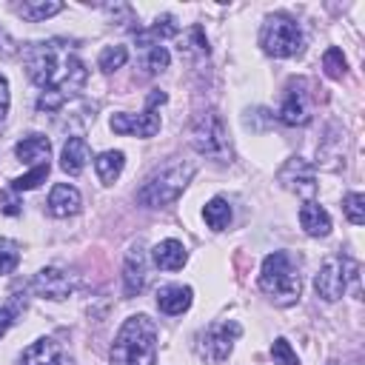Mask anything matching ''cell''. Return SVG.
Returning a JSON list of instances; mask_svg holds the SVG:
<instances>
[{"label": "cell", "mask_w": 365, "mask_h": 365, "mask_svg": "<svg viewBox=\"0 0 365 365\" xmlns=\"http://www.w3.org/2000/svg\"><path fill=\"white\" fill-rule=\"evenodd\" d=\"M26 71H29V80L34 86L60 97L63 103L71 94H77L88 80V71H86L83 60L74 54V48L66 40L34 43L26 51Z\"/></svg>", "instance_id": "cell-1"}, {"label": "cell", "mask_w": 365, "mask_h": 365, "mask_svg": "<svg viewBox=\"0 0 365 365\" xmlns=\"http://www.w3.org/2000/svg\"><path fill=\"white\" fill-rule=\"evenodd\" d=\"M157 359V325L145 314L128 317L114 342H111V365H154Z\"/></svg>", "instance_id": "cell-2"}, {"label": "cell", "mask_w": 365, "mask_h": 365, "mask_svg": "<svg viewBox=\"0 0 365 365\" xmlns=\"http://www.w3.org/2000/svg\"><path fill=\"white\" fill-rule=\"evenodd\" d=\"M194 171H197L194 163H182V160L168 163L165 168L154 171L143 182V188L137 191V202L145 205V208H165V205L177 202L180 194L185 191V185L191 182Z\"/></svg>", "instance_id": "cell-3"}, {"label": "cell", "mask_w": 365, "mask_h": 365, "mask_svg": "<svg viewBox=\"0 0 365 365\" xmlns=\"http://www.w3.org/2000/svg\"><path fill=\"white\" fill-rule=\"evenodd\" d=\"M259 288L277 299L279 305H291L299 299V288H302V279H299V268L294 262V257L288 251H274L262 259V268H259Z\"/></svg>", "instance_id": "cell-4"}, {"label": "cell", "mask_w": 365, "mask_h": 365, "mask_svg": "<svg viewBox=\"0 0 365 365\" xmlns=\"http://www.w3.org/2000/svg\"><path fill=\"white\" fill-rule=\"evenodd\" d=\"M302 29L297 26L294 17L277 11V14H268L262 29H259V46L265 54L271 57H294L302 51Z\"/></svg>", "instance_id": "cell-5"}, {"label": "cell", "mask_w": 365, "mask_h": 365, "mask_svg": "<svg viewBox=\"0 0 365 365\" xmlns=\"http://www.w3.org/2000/svg\"><path fill=\"white\" fill-rule=\"evenodd\" d=\"M191 145L197 154L217 160V163H228L231 160V143H228V128L222 123V117L217 111H202L194 125H191Z\"/></svg>", "instance_id": "cell-6"}, {"label": "cell", "mask_w": 365, "mask_h": 365, "mask_svg": "<svg viewBox=\"0 0 365 365\" xmlns=\"http://www.w3.org/2000/svg\"><path fill=\"white\" fill-rule=\"evenodd\" d=\"M165 100H168L165 91L154 88V91L148 94L145 108H143L140 114H125V111L114 114V117H111V131H114V134H128V137H143V140L154 137V134L160 131V111H157V108H160Z\"/></svg>", "instance_id": "cell-7"}, {"label": "cell", "mask_w": 365, "mask_h": 365, "mask_svg": "<svg viewBox=\"0 0 365 365\" xmlns=\"http://www.w3.org/2000/svg\"><path fill=\"white\" fill-rule=\"evenodd\" d=\"M356 279V262L348 259V257H328L322 265H319V274L314 279V288L322 299L334 302L345 294L348 288V279Z\"/></svg>", "instance_id": "cell-8"}, {"label": "cell", "mask_w": 365, "mask_h": 365, "mask_svg": "<svg viewBox=\"0 0 365 365\" xmlns=\"http://www.w3.org/2000/svg\"><path fill=\"white\" fill-rule=\"evenodd\" d=\"M240 334H242V325L240 322H217V325H208L200 334L197 351H200V356H205L211 362H222V359H228V354L234 348V339Z\"/></svg>", "instance_id": "cell-9"}, {"label": "cell", "mask_w": 365, "mask_h": 365, "mask_svg": "<svg viewBox=\"0 0 365 365\" xmlns=\"http://www.w3.org/2000/svg\"><path fill=\"white\" fill-rule=\"evenodd\" d=\"M277 180L282 182V188L294 191L297 197H305L308 202H311V197H317V188H319L317 185V174H314V165L308 160H302V157H291L279 168Z\"/></svg>", "instance_id": "cell-10"}, {"label": "cell", "mask_w": 365, "mask_h": 365, "mask_svg": "<svg viewBox=\"0 0 365 365\" xmlns=\"http://www.w3.org/2000/svg\"><path fill=\"white\" fill-rule=\"evenodd\" d=\"M305 80H291L288 83V91H285V100L277 111L279 123L285 125H305L311 120V106H308V91H305Z\"/></svg>", "instance_id": "cell-11"}, {"label": "cell", "mask_w": 365, "mask_h": 365, "mask_svg": "<svg viewBox=\"0 0 365 365\" xmlns=\"http://www.w3.org/2000/svg\"><path fill=\"white\" fill-rule=\"evenodd\" d=\"M31 291L43 299H66L71 291H74V279L63 271V268H40L31 279Z\"/></svg>", "instance_id": "cell-12"}, {"label": "cell", "mask_w": 365, "mask_h": 365, "mask_svg": "<svg viewBox=\"0 0 365 365\" xmlns=\"http://www.w3.org/2000/svg\"><path fill=\"white\" fill-rule=\"evenodd\" d=\"M145 288V251L143 245H131L125 254V265H123V294L125 297H137Z\"/></svg>", "instance_id": "cell-13"}, {"label": "cell", "mask_w": 365, "mask_h": 365, "mask_svg": "<svg viewBox=\"0 0 365 365\" xmlns=\"http://www.w3.org/2000/svg\"><path fill=\"white\" fill-rule=\"evenodd\" d=\"M63 362V348L57 339L51 336H40L34 339L17 359V365H60Z\"/></svg>", "instance_id": "cell-14"}, {"label": "cell", "mask_w": 365, "mask_h": 365, "mask_svg": "<svg viewBox=\"0 0 365 365\" xmlns=\"http://www.w3.org/2000/svg\"><path fill=\"white\" fill-rule=\"evenodd\" d=\"M46 205H48V214H51V217H71V214L80 211L83 197H80V191H77L74 185H68V182H57V185L51 188Z\"/></svg>", "instance_id": "cell-15"}, {"label": "cell", "mask_w": 365, "mask_h": 365, "mask_svg": "<svg viewBox=\"0 0 365 365\" xmlns=\"http://www.w3.org/2000/svg\"><path fill=\"white\" fill-rule=\"evenodd\" d=\"M191 297H194V291L188 285H163L157 291V308L168 317H177L182 311H188Z\"/></svg>", "instance_id": "cell-16"}, {"label": "cell", "mask_w": 365, "mask_h": 365, "mask_svg": "<svg viewBox=\"0 0 365 365\" xmlns=\"http://www.w3.org/2000/svg\"><path fill=\"white\" fill-rule=\"evenodd\" d=\"M91 160V151H88V143L83 137H68L66 145H63V154H60V168L71 177H77L86 163Z\"/></svg>", "instance_id": "cell-17"}, {"label": "cell", "mask_w": 365, "mask_h": 365, "mask_svg": "<svg viewBox=\"0 0 365 365\" xmlns=\"http://www.w3.org/2000/svg\"><path fill=\"white\" fill-rule=\"evenodd\" d=\"M151 257H154V265H157V268H163V271H177V268L185 265L188 251H185V245H182L180 240H163V242L154 245Z\"/></svg>", "instance_id": "cell-18"}, {"label": "cell", "mask_w": 365, "mask_h": 365, "mask_svg": "<svg viewBox=\"0 0 365 365\" xmlns=\"http://www.w3.org/2000/svg\"><path fill=\"white\" fill-rule=\"evenodd\" d=\"M14 154H17V160L20 163H26V165H31V163H48V154H51V143H48V137H43V134H29V137H23L17 145H14Z\"/></svg>", "instance_id": "cell-19"}, {"label": "cell", "mask_w": 365, "mask_h": 365, "mask_svg": "<svg viewBox=\"0 0 365 365\" xmlns=\"http://www.w3.org/2000/svg\"><path fill=\"white\" fill-rule=\"evenodd\" d=\"M299 225H302V231L308 237H328L331 234V217L317 202H305L299 208Z\"/></svg>", "instance_id": "cell-20"}, {"label": "cell", "mask_w": 365, "mask_h": 365, "mask_svg": "<svg viewBox=\"0 0 365 365\" xmlns=\"http://www.w3.org/2000/svg\"><path fill=\"white\" fill-rule=\"evenodd\" d=\"M177 31H180V26L174 23V17H171V14H163V17L154 20V26H148V29H137L134 37H137V46H157V40H163V37H174Z\"/></svg>", "instance_id": "cell-21"}, {"label": "cell", "mask_w": 365, "mask_h": 365, "mask_svg": "<svg viewBox=\"0 0 365 365\" xmlns=\"http://www.w3.org/2000/svg\"><path fill=\"white\" fill-rule=\"evenodd\" d=\"M123 165H125V154L123 151H103L94 160V168H97V177H100L103 185H111L120 177Z\"/></svg>", "instance_id": "cell-22"}, {"label": "cell", "mask_w": 365, "mask_h": 365, "mask_svg": "<svg viewBox=\"0 0 365 365\" xmlns=\"http://www.w3.org/2000/svg\"><path fill=\"white\" fill-rule=\"evenodd\" d=\"M14 11L23 17V20H29V23H40V20H46V17H51V14H57V11H63V3H57V0H40V3H14Z\"/></svg>", "instance_id": "cell-23"}, {"label": "cell", "mask_w": 365, "mask_h": 365, "mask_svg": "<svg viewBox=\"0 0 365 365\" xmlns=\"http://www.w3.org/2000/svg\"><path fill=\"white\" fill-rule=\"evenodd\" d=\"M202 217H205V222H208L211 231H222V228H228V222H231V205H228L222 197H214V200L205 202Z\"/></svg>", "instance_id": "cell-24"}, {"label": "cell", "mask_w": 365, "mask_h": 365, "mask_svg": "<svg viewBox=\"0 0 365 365\" xmlns=\"http://www.w3.org/2000/svg\"><path fill=\"white\" fill-rule=\"evenodd\" d=\"M23 308H26V294L23 291H17L6 302H0V336L14 325V319L23 314Z\"/></svg>", "instance_id": "cell-25"}, {"label": "cell", "mask_w": 365, "mask_h": 365, "mask_svg": "<svg viewBox=\"0 0 365 365\" xmlns=\"http://www.w3.org/2000/svg\"><path fill=\"white\" fill-rule=\"evenodd\" d=\"M180 54H188V57H205V54H208V40H205V31H202L200 26H191V29L182 34Z\"/></svg>", "instance_id": "cell-26"}, {"label": "cell", "mask_w": 365, "mask_h": 365, "mask_svg": "<svg viewBox=\"0 0 365 365\" xmlns=\"http://www.w3.org/2000/svg\"><path fill=\"white\" fill-rule=\"evenodd\" d=\"M125 60H128V48H125V46H106V48L100 51V57H97V66H100V71L111 74V71L123 68Z\"/></svg>", "instance_id": "cell-27"}, {"label": "cell", "mask_w": 365, "mask_h": 365, "mask_svg": "<svg viewBox=\"0 0 365 365\" xmlns=\"http://www.w3.org/2000/svg\"><path fill=\"white\" fill-rule=\"evenodd\" d=\"M168 51H165V46H143V68L148 71V74H157V71H165L168 68Z\"/></svg>", "instance_id": "cell-28"}, {"label": "cell", "mask_w": 365, "mask_h": 365, "mask_svg": "<svg viewBox=\"0 0 365 365\" xmlns=\"http://www.w3.org/2000/svg\"><path fill=\"white\" fill-rule=\"evenodd\" d=\"M322 68H325V74H328L331 80H342V77H345V71H348V63H345L342 48L331 46V48L322 54Z\"/></svg>", "instance_id": "cell-29"}, {"label": "cell", "mask_w": 365, "mask_h": 365, "mask_svg": "<svg viewBox=\"0 0 365 365\" xmlns=\"http://www.w3.org/2000/svg\"><path fill=\"white\" fill-rule=\"evenodd\" d=\"M20 265V245L9 237H0V277L11 274Z\"/></svg>", "instance_id": "cell-30"}, {"label": "cell", "mask_w": 365, "mask_h": 365, "mask_svg": "<svg viewBox=\"0 0 365 365\" xmlns=\"http://www.w3.org/2000/svg\"><path fill=\"white\" fill-rule=\"evenodd\" d=\"M342 211H345L348 222L362 225V222H365V194H359V191L345 194V197H342Z\"/></svg>", "instance_id": "cell-31"}, {"label": "cell", "mask_w": 365, "mask_h": 365, "mask_svg": "<svg viewBox=\"0 0 365 365\" xmlns=\"http://www.w3.org/2000/svg\"><path fill=\"white\" fill-rule=\"evenodd\" d=\"M46 177H48V163H40V165H34L29 174L11 180V191H31V188H37L40 182H46Z\"/></svg>", "instance_id": "cell-32"}, {"label": "cell", "mask_w": 365, "mask_h": 365, "mask_svg": "<svg viewBox=\"0 0 365 365\" xmlns=\"http://www.w3.org/2000/svg\"><path fill=\"white\" fill-rule=\"evenodd\" d=\"M271 356H274V365H299V356L294 354V348H291V342L285 336H277L274 339Z\"/></svg>", "instance_id": "cell-33"}, {"label": "cell", "mask_w": 365, "mask_h": 365, "mask_svg": "<svg viewBox=\"0 0 365 365\" xmlns=\"http://www.w3.org/2000/svg\"><path fill=\"white\" fill-rule=\"evenodd\" d=\"M0 211L9 214V217H17V214H20L17 191H0Z\"/></svg>", "instance_id": "cell-34"}, {"label": "cell", "mask_w": 365, "mask_h": 365, "mask_svg": "<svg viewBox=\"0 0 365 365\" xmlns=\"http://www.w3.org/2000/svg\"><path fill=\"white\" fill-rule=\"evenodd\" d=\"M9 100H11V94H9V80L0 74V123H3L6 114H9Z\"/></svg>", "instance_id": "cell-35"}, {"label": "cell", "mask_w": 365, "mask_h": 365, "mask_svg": "<svg viewBox=\"0 0 365 365\" xmlns=\"http://www.w3.org/2000/svg\"><path fill=\"white\" fill-rule=\"evenodd\" d=\"M0 40H9V37H6V34H3V31H0ZM0 54H3V57H9V51H6V48H3V46H0Z\"/></svg>", "instance_id": "cell-36"}, {"label": "cell", "mask_w": 365, "mask_h": 365, "mask_svg": "<svg viewBox=\"0 0 365 365\" xmlns=\"http://www.w3.org/2000/svg\"><path fill=\"white\" fill-rule=\"evenodd\" d=\"M331 365H336V362H331Z\"/></svg>", "instance_id": "cell-37"}]
</instances>
